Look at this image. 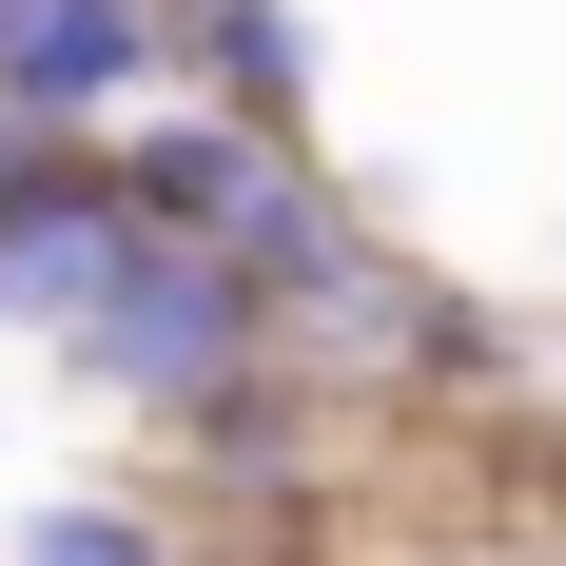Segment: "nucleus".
Segmentation results:
<instances>
[{"label": "nucleus", "instance_id": "obj_1", "mask_svg": "<svg viewBox=\"0 0 566 566\" xmlns=\"http://www.w3.org/2000/svg\"><path fill=\"white\" fill-rule=\"evenodd\" d=\"M98 176H117V216L137 234H176V254H216L234 293H254V313H293V293L333 274L352 234V196L313 157H293V137H234V117H196V98H157V117H117L98 137Z\"/></svg>", "mask_w": 566, "mask_h": 566}, {"label": "nucleus", "instance_id": "obj_2", "mask_svg": "<svg viewBox=\"0 0 566 566\" xmlns=\"http://www.w3.org/2000/svg\"><path fill=\"white\" fill-rule=\"evenodd\" d=\"M59 371H78V391H117V410H216V391H254V371H274V313H254L216 254H176V234H157V254L59 333Z\"/></svg>", "mask_w": 566, "mask_h": 566}, {"label": "nucleus", "instance_id": "obj_3", "mask_svg": "<svg viewBox=\"0 0 566 566\" xmlns=\"http://www.w3.org/2000/svg\"><path fill=\"white\" fill-rule=\"evenodd\" d=\"M157 78H176L157 0H0V117L20 137H78L98 157L117 117H157Z\"/></svg>", "mask_w": 566, "mask_h": 566}, {"label": "nucleus", "instance_id": "obj_4", "mask_svg": "<svg viewBox=\"0 0 566 566\" xmlns=\"http://www.w3.org/2000/svg\"><path fill=\"white\" fill-rule=\"evenodd\" d=\"M137 254H157V234L117 216V176H98V157H78V176H40V196L0 216V333H40V352H59L117 274H137Z\"/></svg>", "mask_w": 566, "mask_h": 566}, {"label": "nucleus", "instance_id": "obj_5", "mask_svg": "<svg viewBox=\"0 0 566 566\" xmlns=\"http://www.w3.org/2000/svg\"><path fill=\"white\" fill-rule=\"evenodd\" d=\"M176 78H196V117L313 157V40H293V0H196V20H176Z\"/></svg>", "mask_w": 566, "mask_h": 566}, {"label": "nucleus", "instance_id": "obj_6", "mask_svg": "<svg viewBox=\"0 0 566 566\" xmlns=\"http://www.w3.org/2000/svg\"><path fill=\"white\" fill-rule=\"evenodd\" d=\"M0 566H196V547H176L137 489H59V509H20V527H0Z\"/></svg>", "mask_w": 566, "mask_h": 566}, {"label": "nucleus", "instance_id": "obj_7", "mask_svg": "<svg viewBox=\"0 0 566 566\" xmlns=\"http://www.w3.org/2000/svg\"><path fill=\"white\" fill-rule=\"evenodd\" d=\"M40 176H78V137H20V117H0V216H20Z\"/></svg>", "mask_w": 566, "mask_h": 566}, {"label": "nucleus", "instance_id": "obj_8", "mask_svg": "<svg viewBox=\"0 0 566 566\" xmlns=\"http://www.w3.org/2000/svg\"><path fill=\"white\" fill-rule=\"evenodd\" d=\"M157 20H196V0H157Z\"/></svg>", "mask_w": 566, "mask_h": 566}]
</instances>
